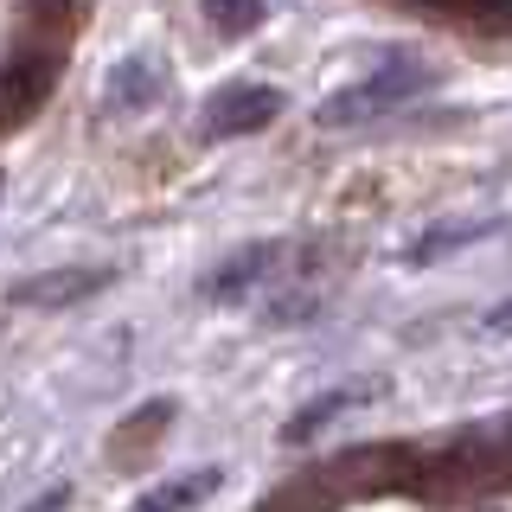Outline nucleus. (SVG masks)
Listing matches in <instances>:
<instances>
[{
  "mask_svg": "<svg viewBox=\"0 0 512 512\" xmlns=\"http://www.w3.org/2000/svg\"><path fill=\"white\" fill-rule=\"evenodd\" d=\"M314 314H320L314 295H295V301H276V308H263L269 327H295V320H314Z\"/></svg>",
  "mask_w": 512,
  "mask_h": 512,
  "instance_id": "nucleus-10",
  "label": "nucleus"
},
{
  "mask_svg": "<svg viewBox=\"0 0 512 512\" xmlns=\"http://www.w3.org/2000/svg\"><path fill=\"white\" fill-rule=\"evenodd\" d=\"M0 192H7V180H0Z\"/></svg>",
  "mask_w": 512,
  "mask_h": 512,
  "instance_id": "nucleus-12",
  "label": "nucleus"
},
{
  "mask_svg": "<svg viewBox=\"0 0 512 512\" xmlns=\"http://www.w3.org/2000/svg\"><path fill=\"white\" fill-rule=\"evenodd\" d=\"M205 13H212V26L218 32H256L263 26V0H205Z\"/></svg>",
  "mask_w": 512,
  "mask_h": 512,
  "instance_id": "nucleus-9",
  "label": "nucleus"
},
{
  "mask_svg": "<svg viewBox=\"0 0 512 512\" xmlns=\"http://www.w3.org/2000/svg\"><path fill=\"white\" fill-rule=\"evenodd\" d=\"M154 90H160V64H154L148 52L122 58L116 71H109V103H116V109H148Z\"/></svg>",
  "mask_w": 512,
  "mask_h": 512,
  "instance_id": "nucleus-8",
  "label": "nucleus"
},
{
  "mask_svg": "<svg viewBox=\"0 0 512 512\" xmlns=\"http://www.w3.org/2000/svg\"><path fill=\"white\" fill-rule=\"evenodd\" d=\"M493 231H500V218H448V224H429V231L404 250V263L410 269L442 263V256H455L461 244H480V237H493Z\"/></svg>",
  "mask_w": 512,
  "mask_h": 512,
  "instance_id": "nucleus-4",
  "label": "nucleus"
},
{
  "mask_svg": "<svg viewBox=\"0 0 512 512\" xmlns=\"http://www.w3.org/2000/svg\"><path fill=\"white\" fill-rule=\"evenodd\" d=\"M429 84H436V71H429V64L391 58V64H378L372 77H359V84L333 90L327 103L314 109V122H320V128H359V122H378V116H391V109H404L410 96H423Z\"/></svg>",
  "mask_w": 512,
  "mask_h": 512,
  "instance_id": "nucleus-1",
  "label": "nucleus"
},
{
  "mask_svg": "<svg viewBox=\"0 0 512 512\" xmlns=\"http://www.w3.org/2000/svg\"><path fill=\"white\" fill-rule=\"evenodd\" d=\"M372 391H378V378L327 391L320 404H308V410H295V416H288V423H282V442H308V436H320V429H327V423H340V416H346L352 404H359V397H372Z\"/></svg>",
  "mask_w": 512,
  "mask_h": 512,
  "instance_id": "nucleus-6",
  "label": "nucleus"
},
{
  "mask_svg": "<svg viewBox=\"0 0 512 512\" xmlns=\"http://www.w3.org/2000/svg\"><path fill=\"white\" fill-rule=\"evenodd\" d=\"M282 109H288V96H282L276 84H231V90H218L212 103H205L199 135H205V141H237V135L269 128Z\"/></svg>",
  "mask_w": 512,
  "mask_h": 512,
  "instance_id": "nucleus-2",
  "label": "nucleus"
},
{
  "mask_svg": "<svg viewBox=\"0 0 512 512\" xmlns=\"http://www.w3.org/2000/svg\"><path fill=\"white\" fill-rule=\"evenodd\" d=\"M276 263H282V244H250V250H237L231 263H218L212 276L199 282V295H205V301H237L244 288H256V282H263Z\"/></svg>",
  "mask_w": 512,
  "mask_h": 512,
  "instance_id": "nucleus-3",
  "label": "nucleus"
},
{
  "mask_svg": "<svg viewBox=\"0 0 512 512\" xmlns=\"http://www.w3.org/2000/svg\"><path fill=\"white\" fill-rule=\"evenodd\" d=\"M218 487H224V468H192V474H180V480H167V487L141 493L135 512H192L199 500H212Z\"/></svg>",
  "mask_w": 512,
  "mask_h": 512,
  "instance_id": "nucleus-7",
  "label": "nucleus"
},
{
  "mask_svg": "<svg viewBox=\"0 0 512 512\" xmlns=\"http://www.w3.org/2000/svg\"><path fill=\"white\" fill-rule=\"evenodd\" d=\"M64 500H71V487H52V493H39V506H32V512H64Z\"/></svg>",
  "mask_w": 512,
  "mask_h": 512,
  "instance_id": "nucleus-11",
  "label": "nucleus"
},
{
  "mask_svg": "<svg viewBox=\"0 0 512 512\" xmlns=\"http://www.w3.org/2000/svg\"><path fill=\"white\" fill-rule=\"evenodd\" d=\"M109 269H52V276H32L13 288V301L20 308H64V301H84L90 288H103Z\"/></svg>",
  "mask_w": 512,
  "mask_h": 512,
  "instance_id": "nucleus-5",
  "label": "nucleus"
}]
</instances>
